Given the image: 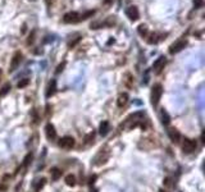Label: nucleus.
Segmentation results:
<instances>
[{
  "instance_id": "nucleus-2",
  "label": "nucleus",
  "mask_w": 205,
  "mask_h": 192,
  "mask_svg": "<svg viewBox=\"0 0 205 192\" xmlns=\"http://www.w3.org/2000/svg\"><path fill=\"white\" fill-rule=\"evenodd\" d=\"M186 45H187V40H186V38H179V40H177L176 42H173L171 46H169V53H171V54L179 53L181 50H183V49L186 48Z\"/></svg>"
},
{
  "instance_id": "nucleus-24",
  "label": "nucleus",
  "mask_w": 205,
  "mask_h": 192,
  "mask_svg": "<svg viewBox=\"0 0 205 192\" xmlns=\"http://www.w3.org/2000/svg\"><path fill=\"white\" fill-rule=\"evenodd\" d=\"M31 117H32L33 124H38V122H40V114H38V110L37 109L33 110L32 114H31Z\"/></svg>"
},
{
  "instance_id": "nucleus-23",
  "label": "nucleus",
  "mask_w": 205,
  "mask_h": 192,
  "mask_svg": "<svg viewBox=\"0 0 205 192\" xmlns=\"http://www.w3.org/2000/svg\"><path fill=\"white\" fill-rule=\"evenodd\" d=\"M65 182L68 186H74V184H76V177H74L73 174H68V176L65 177Z\"/></svg>"
},
{
  "instance_id": "nucleus-3",
  "label": "nucleus",
  "mask_w": 205,
  "mask_h": 192,
  "mask_svg": "<svg viewBox=\"0 0 205 192\" xmlns=\"http://www.w3.org/2000/svg\"><path fill=\"white\" fill-rule=\"evenodd\" d=\"M22 58H23L22 53H20V51H15L12 60H10V64H9V72H14L15 69L19 67L20 61H22Z\"/></svg>"
},
{
  "instance_id": "nucleus-11",
  "label": "nucleus",
  "mask_w": 205,
  "mask_h": 192,
  "mask_svg": "<svg viewBox=\"0 0 205 192\" xmlns=\"http://www.w3.org/2000/svg\"><path fill=\"white\" fill-rule=\"evenodd\" d=\"M168 136L173 142H179V141H181V133H179L177 129H169Z\"/></svg>"
},
{
  "instance_id": "nucleus-22",
  "label": "nucleus",
  "mask_w": 205,
  "mask_h": 192,
  "mask_svg": "<svg viewBox=\"0 0 205 192\" xmlns=\"http://www.w3.org/2000/svg\"><path fill=\"white\" fill-rule=\"evenodd\" d=\"M115 22H117L115 17H108L106 20H105V22H102V23H104V27H112V26L115 24Z\"/></svg>"
},
{
  "instance_id": "nucleus-26",
  "label": "nucleus",
  "mask_w": 205,
  "mask_h": 192,
  "mask_svg": "<svg viewBox=\"0 0 205 192\" xmlns=\"http://www.w3.org/2000/svg\"><path fill=\"white\" fill-rule=\"evenodd\" d=\"M9 90H10V84H9V83H5L4 86L0 88V96H1V97L5 96V95L9 92Z\"/></svg>"
},
{
  "instance_id": "nucleus-40",
  "label": "nucleus",
  "mask_w": 205,
  "mask_h": 192,
  "mask_svg": "<svg viewBox=\"0 0 205 192\" xmlns=\"http://www.w3.org/2000/svg\"><path fill=\"white\" fill-rule=\"evenodd\" d=\"M0 78H1V69H0Z\"/></svg>"
},
{
  "instance_id": "nucleus-14",
  "label": "nucleus",
  "mask_w": 205,
  "mask_h": 192,
  "mask_svg": "<svg viewBox=\"0 0 205 192\" xmlns=\"http://www.w3.org/2000/svg\"><path fill=\"white\" fill-rule=\"evenodd\" d=\"M137 32L141 37H146V36H147V32H149L147 26H146L145 23H141V24L137 27Z\"/></svg>"
},
{
  "instance_id": "nucleus-21",
  "label": "nucleus",
  "mask_w": 205,
  "mask_h": 192,
  "mask_svg": "<svg viewBox=\"0 0 205 192\" xmlns=\"http://www.w3.org/2000/svg\"><path fill=\"white\" fill-rule=\"evenodd\" d=\"M108 159V155L105 154V151H101V152L99 154V155L95 158V163L96 164H99V163H101V161H104V160H106Z\"/></svg>"
},
{
  "instance_id": "nucleus-15",
  "label": "nucleus",
  "mask_w": 205,
  "mask_h": 192,
  "mask_svg": "<svg viewBox=\"0 0 205 192\" xmlns=\"http://www.w3.org/2000/svg\"><path fill=\"white\" fill-rule=\"evenodd\" d=\"M50 173H51V179H53V181H58V179L63 176V172L59 168H53Z\"/></svg>"
},
{
  "instance_id": "nucleus-32",
  "label": "nucleus",
  "mask_w": 205,
  "mask_h": 192,
  "mask_svg": "<svg viewBox=\"0 0 205 192\" xmlns=\"http://www.w3.org/2000/svg\"><path fill=\"white\" fill-rule=\"evenodd\" d=\"M33 40H35V31H33V32L31 33L30 36H28V40H27V45H31V44L33 42Z\"/></svg>"
},
{
  "instance_id": "nucleus-36",
  "label": "nucleus",
  "mask_w": 205,
  "mask_h": 192,
  "mask_svg": "<svg viewBox=\"0 0 205 192\" xmlns=\"http://www.w3.org/2000/svg\"><path fill=\"white\" fill-rule=\"evenodd\" d=\"M45 3H46V5H48V7H50L51 3H53V0H45Z\"/></svg>"
},
{
  "instance_id": "nucleus-5",
  "label": "nucleus",
  "mask_w": 205,
  "mask_h": 192,
  "mask_svg": "<svg viewBox=\"0 0 205 192\" xmlns=\"http://www.w3.org/2000/svg\"><path fill=\"white\" fill-rule=\"evenodd\" d=\"M126 15H127L132 22H135V20H137L138 18H140V12H138L136 5H131V7H128L127 10H126Z\"/></svg>"
},
{
  "instance_id": "nucleus-20",
  "label": "nucleus",
  "mask_w": 205,
  "mask_h": 192,
  "mask_svg": "<svg viewBox=\"0 0 205 192\" xmlns=\"http://www.w3.org/2000/svg\"><path fill=\"white\" fill-rule=\"evenodd\" d=\"M102 27H104L102 20H95V22H91V24H90L91 30H99V28H102Z\"/></svg>"
},
{
  "instance_id": "nucleus-19",
  "label": "nucleus",
  "mask_w": 205,
  "mask_h": 192,
  "mask_svg": "<svg viewBox=\"0 0 205 192\" xmlns=\"http://www.w3.org/2000/svg\"><path fill=\"white\" fill-rule=\"evenodd\" d=\"M95 141V133L94 132H91V133H89V135H86L83 137V142H85V145H90V143H92Z\"/></svg>"
},
{
  "instance_id": "nucleus-8",
  "label": "nucleus",
  "mask_w": 205,
  "mask_h": 192,
  "mask_svg": "<svg viewBox=\"0 0 205 192\" xmlns=\"http://www.w3.org/2000/svg\"><path fill=\"white\" fill-rule=\"evenodd\" d=\"M165 63H167L165 56H159V58L156 59L155 61H154V64H153V69L159 74V73H160V72L164 69V65H165Z\"/></svg>"
},
{
  "instance_id": "nucleus-6",
  "label": "nucleus",
  "mask_w": 205,
  "mask_h": 192,
  "mask_svg": "<svg viewBox=\"0 0 205 192\" xmlns=\"http://www.w3.org/2000/svg\"><path fill=\"white\" fill-rule=\"evenodd\" d=\"M58 145H59V147H62V148H72L74 146V138L69 137V136H65V137L59 140Z\"/></svg>"
},
{
  "instance_id": "nucleus-37",
  "label": "nucleus",
  "mask_w": 205,
  "mask_h": 192,
  "mask_svg": "<svg viewBox=\"0 0 205 192\" xmlns=\"http://www.w3.org/2000/svg\"><path fill=\"white\" fill-rule=\"evenodd\" d=\"M0 191H7V186H0Z\"/></svg>"
},
{
  "instance_id": "nucleus-10",
  "label": "nucleus",
  "mask_w": 205,
  "mask_h": 192,
  "mask_svg": "<svg viewBox=\"0 0 205 192\" xmlns=\"http://www.w3.org/2000/svg\"><path fill=\"white\" fill-rule=\"evenodd\" d=\"M167 35H158V33H151L150 36H149L147 38V44H150V45H153V44H158L159 41L161 40V37H165Z\"/></svg>"
},
{
  "instance_id": "nucleus-41",
  "label": "nucleus",
  "mask_w": 205,
  "mask_h": 192,
  "mask_svg": "<svg viewBox=\"0 0 205 192\" xmlns=\"http://www.w3.org/2000/svg\"><path fill=\"white\" fill-rule=\"evenodd\" d=\"M160 192H167V191H164V189H160Z\"/></svg>"
},
{
  "instance_id": "nucleus-34",
  "label": "nucleus",
  "mask_w": 205,
  "mask_h": 192,
  "mask_svg": "<svg viewBox=\"0 0 205 192\" xmlns=\"http://www.w3.org/2000/svg\"><path fill=\"white\" fill-rule=\"evenodd\" d=\"M171 181H172V179L169 178V177H167V178L164 179V184H165L167 187H168V186H171V184H172V182H171Z\"/></svg>"
},
{
  "instance_id": "nucleus-31",
  "label": "nucleus",
  "mask_w": 205,
  "mask_h": 192,
  "mask_svg": "<svg viewBox=\"0 0 205 192\" xmlns=\"http://www.w3.org/2000/svg\"><path fill=\"white\" fill-rule=\"evenodd\" d=\"M31 160H32V155H31V154H28V155L24 158V161H23V165H24V166H26V165H28V164L31 163Z\"/></svg>"
},
{
  "instance_id": "nucleus-12",
  "label": "nucleus",
  "mask_w": 205,
  "mask_h": 192,
  "mask_svg": "<svg viewBox=\"0 0 205 192\" xmlns=\"http://www.w3.org/2000/svg\"><path fill=\"white\" fill-rule=\"evenodd\" d=\"M127 102H128V95L126 94H120L119 95V97H118V100H117V105H118V108H123V106H126L127 105Z\"/></svg>"
},
{
  "instance_id": "nucleus-33",
  "label": "nucleus",
  "mask_w": 205,
  "mask_h": 192,
  "mask_svg": "<svg viewBox=\"0 0 205 192\" xmlns=\"http://www.w3.org/2000/svg\"><path fill=\"white\" fill-rule=\"evenodd\" d=\"M64 65H65V61H63V63L60 64V65L58 67V69H56V73H60L62 71H63V68H64Z\"/></svg>"
},
{
  "instance_id": "nucleus-38",
  "label": "nucleus",
  "mask_w": 205,
  "mask_h": 192,
  "mask_svg": "<svg viewBox=\"0 0 205 192\" xmlns=\"http://www.w3.org/2000/svg\"><path fill=\"white\" fill-rule=\"evenodd\" d=\"M112 1H113V0H104V3H105V4H110Z\"/></svg>"
},
{
  "instance_id": "nucleus-30",
  "label": "nucleus",
  "mask_w": 205,
  "mask_h": 192,
  "mask_svg": "<svg viewBox=\"0 0 205 192\" xmlns=\"http://www.w3.org/2000/svg\"><path fill=\"white\" fill-rule=\"evenodd\" d=\"M81 38H82L81 36H78V37H77L74 41H72V42H69V44H68V46H69V48H74V46H76L77 44H78L79 41H81Z\"/></svg>"
},
{
  "instance_id": "nucleus-17",
  "label": "nucleus",
  "mask_w": 205,
  "mask_h": 192,
  "mask_svg": "<svg viewBox=\"0 0 205 192\" xmlns=\"http://www.w3.org/2000/svg\"><path fill=\"white\" fill-rule=\"evenodd\" d=\"M45 181H46L45 178H41V179H38L37 182L33 183V189H35V192H38L41 188H42L44 184H45Z\"/></svg>"
},
{
  "instance_id": "nucleus-16",
  "label": "nucleus",
  "mask_w": 205,
  "mask_h": 192,
  "mask_svg": "<svg viewBox=\"0 0 205 192\" xmlns=\"http://www.w3.org/2000/svg\"><path fill=\"white\" fill-rule=\"evenodd\" d=\"M160 117H161V123H163L164 125H169V123H171V117H169V114L165 112V110H161Z\"/></svg>"
},
{
  "instance_id": "nucleus-4",
  "label": "nucleus",
  "mask_w": 205,
  "mask_h": 192,
  "mask_svg": "<svg viewBox=\"0 0 205 192\" xmlns=\"http://www.w3.org/2000/svg\"><path fill=\"white\" fill-rule=\"evenodd\" d=\"M182 150L186 154H191L196 150V141L190 140V138H184L183 143H182Z\"/></svg>"
},
{
  "instance_id": "nucleus-13",
  "label": "nucleus",
  "mask_w": 205,
  "mask_h": 192,
  "mask_svg": "<svg viewBox=\"0 0 205 192\" xmlns=\"http://www.w3.org/2000/svg\"><path fill=\"white\" fill-rule=\"evenodd\" d=\"M56 91V81L55 79H51L50 83H49V87H48V91H46V96L50 97L51 95H54Z\"/></svg>"
},
{
  "instance_id": "nucleus-27",
  "label": "nucleus",
  "mask_w": 205,
  "mask_h": 192,
  "mask_svg": "<svg viewBox=\"0 0 205 192\" xmlns=\"http://www.w3.org/2000/svg\"><path fill=\"white\" fill-rule=\"evenodd\" d=\"M28 83H30V78H23L22 81H19V82H18V84H17V86H18V88H24V87L27 86Z\"/></svg>"
},
{
  "instance_id": "nucleus-35",
  "label": "nucleus",
  "mask_w": 205,
  "mask_h": 192,
  "mask_svg": "<svg viewBox=\"0 0 205 192\" xmlns=\"http://www.w3.org/2000/svg\"><path fill=\"white\" fill-rule=\"evenodd\" d=\"M95 179H96V177H95V176H91V177H90V179H89V181H90V184H94Z\"/></svg>"
},
{
  "instance_id": "nucleus-1",
  "label": "nucleus",
  "mask_w": 205,
  "mask_h": 192,
  "mask_svg": "<svg viewBox=\"0 0 205 192\" xmlns=\"http://www.w3.org/2000/svg\"><path fill=\"white\" fill-rule=\"evenodd\" d=\"M161 95H163V87H161L160 83H155L151 88V104L154 106H158Z\"/></svg>"
},
{
  "instance_id": "nucleus-42",
  "label": "nucleus",
  "mask_w": 205,
  "mask_h": 192,
  "mask_svg": "<svg viewBox=\"0 0 205 192\" xmlns=\"http://www.w3.org/2000/svg\"><path fill=\"white\" fill-rule=\"evenodd\" d=\"M31 1H35V0H31Z\"/></svg>"
},
{
  "instance_id": "nucleus-28",
  "label": "nucleus",
  "mask_w": 205,
  "mask_h": 192,
  "mask_svg": "<svg viewBox=\"0 0 205 192\" xmlns=\"http://www.w3.org/2000/svg\"><path fill=\"white\" fill-rule=\"evenodd\" d=\"M126 77H127V79H126V84H127V87H131V84H132L133 82V77L131 73H127L126 74Z\"/></svg>"
},
{
  "instance_id": "nucleus-18",
  "label": "nucleus",
  "mask_w": 205,
  "mask_h": 192,
  "mask_svg": "<svg viewBox=\"0 0 205 192\" xmlns=\"http://www.w3.org/2000/svg\"><path fill=\"white\" fill-rule=\"evenodd\" d=\"M108 131H109V122L104 120V122L100 124L99 132H100V135H105V133H108Z\"/></svg>"
},
{
  "instance_id": "nucleus-29",
  "label": "nucleus",
  "mask_w": 205,
  "mask_h": 192,
  "mask_svg": "<svg viewBox=\"0 0 205 192\" xmlns=\"http://www.w3.org/2000/svg\"><path fill=\"white\" fill-rule=\"evenodd\" d=\"M202 4H204V0H194V8H195V9L201 8Z\"/></svg>"
},
{
  "instance_id": "nucleus-9",
  "label": "nucleus",
  "mask_w": 205,
  "mask_h": 192,
  "mask_svg": "<svg viewBox=\"0 0 205 192\" xmlns=\"http://www.w3.org/2000/svg\"><path fill=\"white\" fill-rule=\"evenodd\" d=\"M45 135H46V137H48L49 141H55L56 140V131H55V128H54L53 124H50V123L46 124Z\"/></svg>"
},
{
  "instance_id": "nucleus-39",
  "label": "nucleus",
  "mask_w": 205,
  "mask_h": 192,
  "mask_svg": "<svg viewBox=\"0 0 205 192\" xmlns=\"http://www.w3.org/2000/svg\"><path fill=\"white\" fill-rule=\"evenodd\" d=\"M91 192H97V189H96V188H94V189H91Z\"/></svg>"
},
{
  "instance_id": "nucleus-25",
  "label": "nucleus",
  "mask_w": 205,
  "mask_h": 192,
  "mask_svg": "<svg viewBox=\"0 0 205 192\" xmlns=\"http://www.w3.org/2000/svg\"><path fill=\"white\" fill-rule=\"evenodd\" d=\"M94 14H95V10H89V12L83 13V14H79V20H85L89 17H92Z\"/></svg>"
},
{
  "instance_id": "nucleus-7",
  "label": "nucleus",
  "mask_w": 205,
  "mask_h": 192,
  "mask_svg": "<svg viewBox=\"0 0 205 192\" xmlns=\"http://www.w3.org/2000/svg\"><path fill=\"white\" fill-rule=\"evenodd\" d=\"M64 23H77L79 22V14L77 12H69L67 14H64L63 17Z\"/></svg>"
}]
</instances>
